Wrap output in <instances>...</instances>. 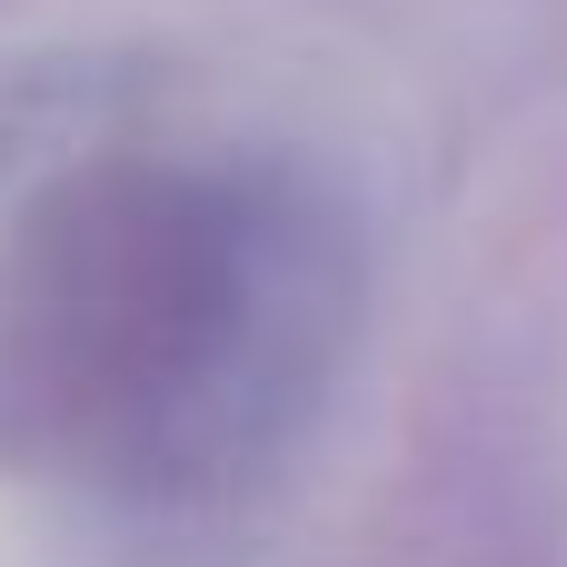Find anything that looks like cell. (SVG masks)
Segmentation results:
<instances>
[{"instance_id":"1","label":"cell","mask_w":567,"mask_h":567,"mask_svg":"<svg viewBox=\"0 0 567 567\" xmlns=\"http://www.w3.org/2000/svg\"><path fill=\"white\" fill-rule=\"evenodd\" d=\"M269 319V239L219 179L90 169L0 249V449L150 468L189 439Z\"/></svg>"}]
</instances>
